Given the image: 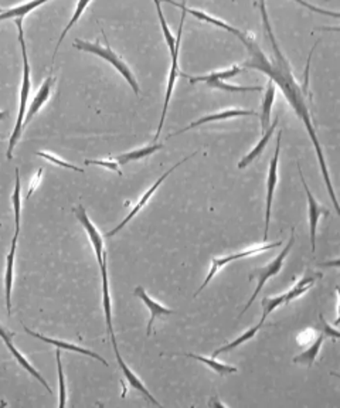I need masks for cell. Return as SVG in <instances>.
Returning <instances> with one entry per match:
<instances>
[{"label": "cell", "mask_w": 340, "mask_h": 408, "mask_svg": "<svg viewBox=\"0 0 340 408\" xmlns=\"http://www.w3.org/2000/svg\"><path fill=\"white\" fill-rule=\"evenodd\" d=\"M260 10H261V17H262V24H264V30H265V35L268 37V42L272 47V55L268 57L264 50L258 46L256 37L253 36V33H244V31L233 27L229 24V27L226 28V31L229 33L234 35L245 47L247 53H249V60L244 61V67L245 69H251V70H257L264 73L265 76L269 77V80L278 87L281 88L283 94L285 96L287 101L289 103V105L292 107V109L295 111V114L298 115V118L303 122L305 128L311 136V141L315 146L316 150V156H318V161L321 165V170H322V176L326 184V189L329 192V196L333 202L334 210L339 214V204H337V199L333 190V186H332V180L328 172V166L325 162V156L322 152V146L321 142L318 139V134L315 130V121L312 118V112L309 109L307 103H311V94L303 91V88L296 82V78L292 74L291 66L289 62L285 57V54L281 51L280 44H278L275 36H274V31H272V26L269 23V17H268V12H267V6L264 0H260Z\"/></svg>", "instance_id": "cell-1"}, {"label": "cell", "mask_w": 340, "mask_h": 408, "mask_svg": "<svg viewBox=\"0 0 340 408\" xmlns=\"http://www.w3.org/2000/svg\"><path fill=\"white\" fill-rule=\"evenodd\" d=\"M100 271H101V276H102V306H104V313H105V322H107V330L108 335L111 337L112 342V346H114V352L118 360V364L125 375V379L129 382V384L138 390L139 393H142V396L149 400L152 404L154 405H159V401L154 398L149 390L145 387V384L138 379V375L127 366V363L123 362L119 349H118V344H116V337H115V332H114V325H112V309H111V296H109V281H108V264H107V257L104 258L102 264L100 265Z\"/></svg>", "instance_id": "cell-2"}, {"label": "cell", "mask_w": 340, "mask_h": 408, "mask_svg": "<svg viewBox=\"0 0 340 408\" xmlns=\"http://www.w3.org/2000/svg\"><path fill=\"white\" fill-rule=\"evenodd\" d=\"M16 26L19 30V43L21 47V54H23V81H21V89H20V105H19V114H17V121H16V127L12 132L9 148H8V159H13V149L16 143L19 142L20 136L23 135V121L26 115V108H27V101L30 96V88H32V81H30V64H28V55H27V48H26V42H24V35H23V24L21 19L16 17Z\"/></svg>", "instance_id": "cell-3"}, {"label": "cell", "mask_w": 340, "mask_h": 408, "mask_svg": "<svg viewBox=\"0 0 340 408\" xmlns=\"http://www.w3.org/2000/svg\"><path fill=\"white\" fill-rule=\"evenodd\" d=\"M101 33H102V37L105 40V46H101L100 42H96V43H89V42H84V40H75L74 42V47L78 48V50H82V51H87V53H91V54H96L101 58H104L105 61H108L109 64L127 80V82L131 85V88L134 89V92L136 94V96H139V85H138V81H136V77L134 76V73L131 71V69L128 67V64L125 61H123L109 46L108 43V39L105 36V31L104 28L101 27Z\"/></svg>", "instance_id": "cell-4"}, {"label": "cell", "mask_w": 340, "mask_h": 408, "mask_svg": "<svg viewBox=\"0 0 340 408\" xmlns=\"http://www.w3.org/2000/svg\"><path fill=\"white\" fill-rule=\"evenodd\" d=\"M16 183L15 192L12 197L13 209H15V236L12 238V247L6 258V272H5V290H6V309L8 315H12V285H13V275H15V256L17 248V240L20 234V213H21V197H20V173L16 169Z\"/></svg>", "instance_id": "cell-5"}, {"label": "cell", "mask_w": 340, "mask_h": 408, "mask_svg": "<svg viewBox=\"0 0 340 408\" xmlns=\"http://www.w3.org/2000/svg\"><path fill=\"white\" fill-rule=\"evenodd\" d=\"M294 241H295V230L292 229V231H291V237H289V241H288V244L285 245V248L281 251V253L278 254V256H276V257H275L268 265L261 267V268H257V269L253 271V274L250 275V281L257 279V281H258V284H257V288H256V291H254V295L250 298L249 302H247V305L244 306V309H242V312L238 315V318H241V317L244 315V313H245L247 310H249V308L253 305V302L257 299V296L260 295L261 290H262L264 285L267 284V281H268L269 278H272V276H275V275H278V274L281 272V269H283V267H284V261H285V258L288 257L289 251L292 249Z\"/></svg>", "instance_id": "cell-6"}, {"label": "cell", "mask_w": 340, "mask_h": 408, "mask_svg": "<svg viewBox=\"0 0 340 408\" xmlns=\"http://www.w3.org/2000/svg\"><path fill=\"white\" fill-rule=\"evenodd\" d=\"M281 245H283V241H275V242H271V244H262V245H256V247H251V248H245V249L240 251V253H235V254H231V256H226V257H220V258H213L210 271H208V274H207V276H206V279L203 282V285L196 291L193 298H196L210 284V281L214 278L215 274H217L224 265L230 264L231 261H237V260H241V258L251 257V256H256L258 253H262V251L274 249V248H278Z\"/></svg>", "instance_id": "cell-7"}, {"label": "cell", "mask_w": 340, "mask_h": 408, "mask_svg": "<svg viewBox=\"0 0 340 408\" xmlns=\"http://www.w3.org/2000/svg\"><path fill=\"white\" fill-rule=\"evenodd\" d=\"M181 21H180V26H179V31H177V37H176V48L175 51L170 53V57H172V66H170V74H169V82H168V88H166V96H165V104H163V109H162V116H161V121H159V127H158V131H156V135H154V142L158 141L161 132H162V128H163V123H165V119H166V114H168V108H169V103H170V97H172V92H173V88H175V84H176V80L177 77H180V70H179V50H180V42H181V35H183V26H184V20H186V12L181 10Z\"/></svg>", "instance_id": "cell-8"}, {"label": "cell", "mask_w": 340, "mask_h": 408, "mask_svg": "<svg viewBox=\"0 0 340 408\" xmlns=\"http://www.w3.org/2000/svg\"><path fill=\"white\" fill-rule=\"evenodd\" d=\"M281 138H283V131H278V135H276V146H275V153H274V158H272V159H271V162H269V170H268V179H267L265 230H264V238H262V241H264V242L268 240V233H269V222H271V209H272V200H274L275 187H276V183H278V162H280Z\"/></svg>", "instance_id": "cell-9"}, {"label": "cell", "mask_w": 340, "mask_h": 408, "mask_svg": "<svg viewBox=\"0 0 340 408\" xmlns=\"http://www.w3.org/2000/svg\"><path fill=\"white\" fill-rule=\"evenodd\" d=\"M196 153H197V152H193L190 156H188V158H184L181 162L176 163L173 168H170V169H169L166 173H163V175H162V176H161V177L156 180V181H154V184H152V186H150V189H149L147 192H145V193H143V196L139 199V202L136 203V206H135V207L131 210V213H129V214H128L125 218H123L122 222H120V223H119V224H118V226H116L114 230L108 231L105 237H112V236L118 234V233H119V231H120L123 227H125L128 223H131L132 220L135 218V215H136L139 211H142V210H143V207L147 204V202L150 200V197L153 196V193L159 189V186H161V184H162V183H163V181L168 179V176H170V175L173 173V170H176L179 166H181L183 163H186L189 159H192L193 156H196Z\"/></svg>", "instance_id": "cell-10"}, {"label": "cell", "mask_w": 340, "mask_h": 408, "mask_svg": "<svg viewBox=\"0 0 340 408\" xmlns=\"http://www.w3.org/2000/svg\"><path fill=\"white\" fill-rule=\"evenodd\" d=\"M74 214L77 217V220L80 222V224L84 227V230L87 231V236L91 241V245L92 248H94V253L97 256V261H98V265L102 264L104 258L107 257V253H105V244H104V238L101 236V233L98 231V229L94 226V223L91 222V218L88 217L84 206H77L74 209Z\"/></svg>", "instance_id": "cell-11"}, {"label": "cell", "mask_w": 340, "mask_h": 408, "mask_svg": "<svg viewBox=\"0 0 340 408\" xmlns=\"http://www.w3.org/2000/svg\"><path fill=\"white\" fill-rule=\"evenodd\" d=\"M298 170H299V176L303 184V189L306 192V197H307V204H309V226H311V244H312V253L316 251V231H318V224H319V220L322 215L329 214V210L325 209L321 203H318V200L314 197L311 189H309V186L306 184V180L303 177V173L301 170V166L298 165Z\"/></svg>", "instance_id": "cell-12"}, {"label": "cell", "mask_w": 340, "mask_h": 408, "mask_svg": "<svg viewBox=\"0 0 340 408\" xmlns=\"http://www.w3.org/2000/svg\"><path fill=\"white\" fill-rule=\"evenodd\" d=\"M13 337H15V333L13 332H9L5 326H2L0 325V339H2L3 342H5V344L8 346V349H9V352L15 356V359L19 362V364L23 367V369H26L30 374L33 375L35 379H37L44 387H46V390L48 391V393H51V389H50V386H48V383L43 379V375L32 366L28 362H27V359L16 349V346L13 344Z\"/></svg>", "instance_id": "cell-13"}, {"label": "cell", "mask_w": 340, "mask_h": 408, "mask_svg": "<svg viewBox=\"0 0 340 408\" xmlns=\"http://www.w3.org/2000/svg\"><path fill=\"white\" fill-rule=\"evenodd\" d=\"M23 328H24L26 333H28L30 336L37 337V339H40V340H43V342H46V343H48V344H53V346H55L57 349H61V351H69V352H74V353H80V355H84V356H89V357H92V359H97V360H98V362H101L102 364L108 366L107 360H105L104 357H101L100 355H97L96 352H91V351H88V349L80 348V346H77V344H74V343H69V342L60 340V339H51V337H48V336H44V335H40V333H37V332L30 330V329H28V328H26V326H23Z\"/></svg>", "instance_id": "cell-14"}, {"label": "cell", "mask_w": 340, "mask_h": 408, "mask_svg": "<svg viewBox=\"0 0 340 408\" xmlns=\"http://www.w3.org/2000/svg\"><path fill=\"white\" fill-rule=\"evenodd\" d=\"M135 296L141 298L143 301V303L147 306L149 312H150V318H149V322H147V329H146V336H149L152 333V326L154 323V321H156L158 318H163L166 315H172L173 310L165 308L163 305H161L159 302L153 301L147 294L146 291L142 288V287H136L135 291H134Z\"/></svg>", "instance_id": "cell-15"}, {"label": "cell", "mask_w": 340, "mask_h": 408, "mask_svg": "<svg viewBox=\"0 0 340 408\" xmlns=\"http://www.w3.org/2000/svg\"><path fill=\"white\" fill-rule=\"evenodd\" d=\"M53 74L50 73V76L47 77V80L43 82V85L40 87L37 96L33 98V101L30 103V107L24 115V121H23V130L27 127V125L30 123V121H32L37 112L42 109L43 105H46V103L48 101L50 98V94H51V85H53Z\"/></svg>", "instance_id": "cell-16"}, {"label": "cell", "mask_w": 340, "mask_h": 408, "mask_svg": "<svg viewBox=\"0 0 340 408\" xmlns=\"http://www.w3.org/2000/svg\"><path fill=\"white\" fill-rule=\"evenodd\" d=\"M257 114L254 111H247V109H226V111H222V112H217V114H211V115H207V116H203L195 122H192L189 127H186L184 130H180L179 132L170 135V136H177L180 134H184L188 132L189 130H193L196 127H199V125H203V123H208V122H213V121H224V119H230V118H237V116H256Z\"/></svg>", "instance_id": "cell-17"}, {"label": "cell", "mask_w": 340, "mask_h": 408, "mask_svg": "<svg viewBox=\"0 0 340 408\" xmlns=\"http://www.w3.org/2000/svg\"><path fill=\"white\" fill-rule=\"evenodd\" d=\"M278 122H280V118H275L274 119V123H271L269 125V128L262 134V138H261V141L256 145V148L249 153V154H245L244 158L240 161V163H238V169H245L247 166H249L251 162H254L258 156L264 152V149L267 148V145H268V142H269V139L272 138V135H274V131L276 130V127H278Z\"/></svg>", "instance_id": "cell-18"}, {"label": "cell", "mask_w": 340, "mask_h": 408, "mask_svg": "<svg viewBox=\"0 0 340 408\" xmlns=\"http://www.w3.org/2000/svg\"><path fill=\"white\" fill-rule=\"evenodd\" d=\"M275 96H276V85L269 80L267 84V88H265L262 107H261V116H260L262 134L269 128V125H271V112H272Z\"/></svg>", "instance_id": "cell-19"}, {"label": "cell", "mask_w": 340, "mask_h": 408, "mask_svg": "<svg viewBox=\"0 0 340 408\" xmlns=\"http://www.w3.org/2000/svg\"><path fill=\"white\" fill-rule=\"evenodd\" d=\"M244 71V69L238 67V66H233L227 70H222V71H214L208 76H200V77H190L188 74H183L180 73V77H186L189 78L190 84H197V82H204V84H208V82H213V81H226V80H230L238 74H241Z\"/></svg>", "instance_id": "cell-20"}, {"label": "cell", "mask_w": 340, "mask_h": 408, "mask_svg": "<svg viewBox=\"0 0 340 408\" xmlns=\"http://www.w3.org/2000/svg\"><path fill=\"white\" fill-rule=\"evenodd\" d=\"M321 276H322V274H315V272H312V271H307V274H306L301 281L296 282L295 287L291 288V290L285 294V295H287V305H288L291 301L299 298L301 295H303L305 292H307L309 290H311V288L314 287L315 282H316Z\"/></svg>", "instance_id": "cell-21"}, {"label": "cell", "mask_w": 340, "mask_h": 408, "mask_svg": "<svg viewBox=\"0 0 340 408\" xmlns=\"http://www.w3.org/2000/svg\"><path fill=\"white\" fill-rule=\"evenodd\" d=\"M163 145H158V143H153V145H149V146H143V148H139V149H135V150H131L128 153H123V154H119L118 158L115 159L118 162L119 166H123V165H128L129 162H134V161H141L143 158H146V156L158 152L159 149H162Z\"/></svg>", "instance_id": "cell-22"}, {"label": "cell", "mask_w": 340, "mask_h": 408, "mask_svg": "<svg viewBox=\"0 0 340 408\" xmlns=\"http://www.w3.org/2000/svg\"><path fill=\"white\" fill-rule=\"evenodd\" d=\"M176 356H184V357H190V359H196L197 362L208 366L213 371H215L220 375H226V374H234L238 371L237 367L234 366H230V364H224V363H220L215 360L214 357H203V356H199V355H193V353H177Z\"/></svg>", "instance_id": "cell-23"}, {"label": "cell", "mask_w": 340, "mask_h": 408, "mask_svg": "<svg viewBox=\"0 0 340 408\" xmlns=\"http://www.w3.org/2000/svg\"><path fill=\"white\" fill-rule=\"evenodd\" d=\"M47 2H50V0H30V2L21 5V6H17V8H13L9 10H3L2 13H0V20H8L12 17L23 19L26 15L33 12L35 9H37L39 6H42L43 3H47Z\"/></svg>", "instance_id": "cell-24"}, {"label": "cell", "mask_w": 340, "mask_h": 408, "mask_svg": "<svg viewBox=\"0 0 340 408\" xmlns=\"http://www.w3.org/2000/svg\"><path fill=\"white\" fill-rule=\"evenodd\" d=\"M325 340V335H319L318 339H315V342L309 346L305 352H302L299 356L294 357V363H299V364H307V366H312L321 352V348Z\"/></svg>", "instance_id": "cell-25"}, {"label": "cell", "mask_w": 340, "mask_h": 408, "mask_svg": "<svg viewBox=\"0 0 340 408\" xmlns=\"http://www.w3.org/2000/svg\"><path fill=\"white\" fill-rule=\"evenodd\" d=\"M262 325L258 322V325L257 326H254V328H251V329H249L247 332H244L240 337H237L235 340H233V342H230V343H227V344H224V346H222L220 349H217L215 352H213V355H211V357H214V359H217L222 353H229V352H233L235 348H238V346H241V344H244L247 340H250V339H253L256 335H257V332H258V329L261 328Z\"/></svg>", "instance_id": "cell-26"}, {"label": "cell", "mask_w": 340, "mask_h": 408, "mask_svg": "<svg viewBox=\"0 0 340 408\" xmlns=\"http://www.w3.org/2000/svg\"><path fill=\"white\" fill-rule=\"evenodd\" d=\"M92 2V0H78V3H77V8H75V12H74V15H73V17L70 19V21H69V24H67V27L63 30V33H61V36H60V39H58V42H57V46H55V51H54V54H53V61H54V58H55V55H57V51H58V48H60V46H61V43H63V40L66 39V36H67V33L70 31V28L80 20V17L82 16V13L85 12V9L88 8V5Z\"/></svg>", "instance_id": "cell-27"}, {"label": "cell", "mask_w": 340, "mask_h": 408, "mask_svg": "<svg viewBox=\"0 0 340 408\" xmlns=\"http://www.w3.org/2000/svg\"><path fill=\"white\" fill-rule=\"evenodd\" d=\"M283 305H287V295L283 294V295H278V296H274V298H264L262 299V317H261V321L260 323L264 325L265 319L271 315V313L278 308V306H283Z\"/></svg>", "instance_id": "cell-28"}, {"label": "cell", "mask_w": 340, "mask_h": 408, "mask_svg": "<svg viewBox=\"0 0 340 408\" xmlns=\"http://www.w3.org/2000/svg\"><path fill=\"white\" fill-rule=\"evenodd\" d=\"M55 357H57V369H58V383H60V389H58V405L63 408L67 404V391H66V382H64V370H63V364H61V349H57L55 352Z\"/></svg>", "instance_id": "cell-29"}, {"label": "cell", "mask_w": 340, "mask_h": 408, "mask_svg": "<svg viewBox=\"0 0 340 408\" xmlns=\"http://www.w3.org/2000/svg\"><path fill=\"white\" fill-rule=\"evenodd\" d=\"M154 5H156V12H158V16H159V20H161V24H162L163 37H165V40H166V43H168V46H169V51L172 53V51H175V48H176V39H175V37L172 36V33H170L169 26H168V23H166V19H165V16H163V13H162V8H161V2H159V0H154Z\"/></svg>", "instance_id": "cell-30"}, {"label": "cell", "mask_w": 340, "mask_h": 408, "mask_svg": "<svg viewBox=\"0 0 340 408\" xmlns=\"http://www.w3.org/2000/svg\"><path fill=\"white\" fill-rule=\"evenodd\" d=\"M210 88H217L229 92H250V91H262L261 87H242V85H231L226 81H213L207 84Z\"/></svg>", "instance_id": "cell-31"}, {"label": "cell", "mask_w": 340, "mask_h": 408, "mask_svg": "<svg viewBox=\"0 0 340 408\" xmlns=\"http://www.w3.org/2000/svg\"><path fill=\"white\" fill-rule=\"evenodd\" d=\"M36 154H37V156H40V158H43V159H47L48 162H51V163H54V165L60 166V168L70 169V170L80 172V173H82V172H84V170H82V169H80L78 166H75V165H73V163H69V162L63 161V159L58 158V156H55V154H53V153H48V152H36Z\"/></svg>", "instance_id": "cell-32"}, {"label": "cell", "mask_w": 340, "mask_h": 408, "mask_svg": "<svg viewBox=\"0 0 340 408\" xmlns=\"http://www.w3.org/2000/svg\"><path fill=\"white\" fill-rule=\"evenodd\" d=\"M85 165H97V166H102V168H107V169H109V170H112V172H118L119 175H122L120 170H119V165H118V162L114 161V159H105V161H89V159H87V161H85Z\"/></svg>", "instance_id": "cell-33"}, {"label": "cell", "mask_w": 340, "mask_h": 408, "mask_svg": "<svg viewBox=\"0 0 340 408\" xmlns=\"http://www.w3.org/2000/svg\"><path fill=\"white\" fill-rule=\"evenodd\" d=\"M42 175H43V169H39V172H37V175L32 179V181H30V187H28V193H27V199H30L32 197V195H33V192L36 190V187L39 186V183H40V180H42Z\"/></svg>", "instance_id": "cell-34"}, {"label": "cell", "mask_w": 340, "mask_h": 408, "mask_svg": "<svg viewBox=\"0 0 340 408\" xmlns=\"http://www.w3.org/2000/svg\"><path fill=\"white\" fill-rule=\"evenodd\" d=\"M321 322H322V325H323V332H325V335L333 337V339H334L333 342H336V339H339V332H337L336 329L330 328V326L326 323V321H325V318H323L322 315H321Z\"/></svg>", "instance_id": "cell-35"}, {"label": "cell", "mask_w": 340, "mask_h": 408, "mask_svg": "<svg viewBox=\"0 0 340 408\" xmlns=\"http://www.w3.org/2000/svg\"><path fill=\"white\" fill-rule=\"evenodd\" d=\"M319 265H325V267H330V265H332V264H329V263H326V264H319ZM333 267H336V268H337V267H339V260H336V261H334V263H333Z\"/></svg>", "instance_id": "cell-36"}, {"label": "cell", "mask_w": 340, "mask_h": 408, "mask_svg": "<svg viewBox=\"0 0 340 408\" xmlns=\"http://www.w3.org/2000/svg\"><path fill=\"white\" fill-rule=\"evenodd\" d=\"M6 115H8V112H6V111H0V121L5 119V118H6Z\"/></svg>", "instance_id": "cell-37"}, {"label": "cell", "mask_w": 340, "mask_h": 408, "mask_svg": "<svg viewBox=\"0 0 340 408\" xmlns=\"http://www.w3.org/2000/svg\"><path fill=\"white\" fill-rule=\"evenodd\" d=\"M2 12H3V9H0V13H2Z\"/></svg>", "instance_id": "cell-38"}, {"label": "cell", "mask_w": 340, "mask_h": 408, "mask_svg": "<svg viewBox=\"0 0 340 408\" xmlns=\"http://www.w3.org/2000/svg\"><path fill=\"white\" fill-rule=\"evenodd\" d=\"M0 227H2V224H0Z\"/></svg>", "instance_id": "cell-39"}]
</instances>
